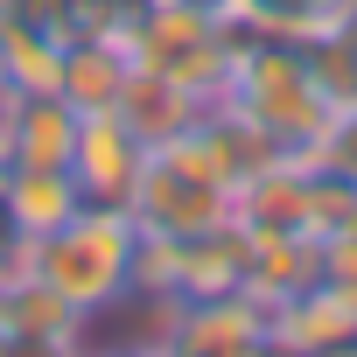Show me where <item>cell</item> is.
Segmentation results:
<instances>
[{
  "label": "cell",
  "mask_w": 357,
  "mask_h": 357,
  "mask_svg": "<svg viewBox=\"0 0 357 357\" xmlns=\"http://www.w3.org/2000/svg\"><path fill=\"white\" fill-rule=\"evenodd\" d=\"M266 329H273V315L245 287H225V294H204V301H175L168 322H161L168 343H183L197 357H245V350L266 343Z\"/></svg>",
  "instance_id": "cell-5"
},
{
  "label": "cell",
  "mask_w": 357,
  "mask_h": 357,
  "mask_svg": "<svg viewBox=\"0 0 357 357\" xmlns=\"http://www.w3.org/2000/svg\"><path fill=\"white\" fill-rule=\"evenodd\" d=\"M0 204L15 218V238L29 245V238L70 225L84 211V190H77L70 168H0Z\"/></svg>",
  "instance_id": "cell-10"
},
{
  "label": "cell",
  "mask_w": 357,
  "mask_h": 357,
  "mask_svg": "<svg viewBox=\"0 0 357 357\" xmlns=\"http://www.w3.org/2000/svg\"><path fill=\"white\" fill-rule=\"evenodd\" d=\"M8 357H84V336H8Z\"/></svg>",
  "instance_id": "cell-14"
},
{
  "label": "cell",
  "mask_w": 357,
  "mask_h": 357,
  "mask_svg": "<svg viewBox=\"0 0 357 357\" xmlns=\"http://www.w3.org/2000/svg\"><path fill=\"white\" fill-rule=\"evenodd\" d=\"M133 77V56H126V36L119 29H70L63 36V56H56V98L84 119V112H112L119 91Z\"/></svg>",
  "instance_id": "cell-7"
},
{
  "label": "cell",
  "mask_w": 357,
  "mask_h": 357,
  "mask_svg": "<svg viewBox=\"0 0 357 357\" xmlns=\"http://www.w3.org/2000/svg\"><path fill=\"white\" fill-rule=\"evenodd\" d=\"M273 336L301 357H336V350H357V308L336 280H315L273 308Z\"/></svg>",
  "instance_id": "cell-9"
},
{
  "label": "cell",
  "mask_w": 357,
  "mask_h": 357,
  "mask_svg": "<svg viewBox=\"0 0 357 357\" xmlns=\"http://www.w3.org/2000/svg\"><path fill=\"white\" fill-rule=\"evenodd\" d=\"M126 211H133L140 238H204V231L238 225V190L211 183V175H190V168H175L168 154L147 147V168H140Z\"/></svg>",
  "instance_id": "cell-4"
},
{
  "label": "cell",
  "mask_w": 357,
  "mask_h": 357,
  "mask_svg": "<svg viewBox=\"0 0 357 357\" xmlns=\"http://www.w3.org/2000/svg\"><path fill=\"white\" fill-rule=\"evenodd\" d=\"M154 343V357H197V350H183V343H168V336H147Z\"/></svg>",
  "instance_id": "cell-17"
},
{
  "label": "cell",
  "mask_w": 357,
  "mask_h": 357,
  "mask_svg": "<svg viewBox=\"0 0 357 357\" xmlns=\"http://www.w3.org/2000/svg\"><path fill=\"white\" fill-rule=\"evenodd\" d=\"M204 105H211V98H197L190 84L154 77V70H133L112 112H119V119H126V126H133L147 147H161V140H175L183 126H197V119H204Z\"/></svg>",
  "instance_id": "cell-11"
},
{
  "label": "cell",
  "mask_w": 357,
  "mask_h": 357,
  "mask_svg": "<svg viewBox=\"0 0 357 357\" xmlns=\"http://www.w3.org/2000/svg\"><path fill=\"white\" fill-rule=\"evenodd\" d=\"M336 357H357V350H336Z\"/></svg>",
  "instance_id": "cell-19"
},
{
  "label": "cell",
  "mask_w": 357,
  "mask_h": 357,
  "mask_svg": "<svg viewBox=\"0 0 357 357\" xmlns=\"http://www.w3.org/2000/svg\"><path fill=\"white\" fill-rule=\"evenodd\" d=\"M84 357H154V343H84Z\"/></svg>",
  "instance_id": "cell-15"
},
{
  "label": "cell",
  "mask_w": 357,
  "mask_h": 357,
  "mask_svg": "<svg viewBox=\"0 0 357 357\" xmlns=\"http://www.w3.org/2000/svg\"><path fill=\"white\" fill-rule=\"evenodd\" d=\"M0 322H8V336H84L91 322L29 266H0Z\"/></svg>",
  "instance_id": "cell-12"
},
{
  "label": "cell",
  "mask_w": 357,
  "mask_h": 357,
  "mask_svg": "<svg viewBox=\"0 0 357 357\" xmlns=\"http://www.w3.org/2000/svg\"><path fill=\"white\" fill-rule=\"evenodd\" d=\"M225 15L245 36H287V43H315L343 22H357V0H225Z\"/></svg>",
  "instance_id": "cell-13"
},
{
  "label": "cell",
  "mask_w": 357,
  "mask_h": 357,
  "mask_svg": "<svg viewBox=\"0 0 357 357\" xmlns=\"http://www.w3.org/2000/svg\"><path fill=\"white\" fill-rule=\"evenodd\" d=\"M0 357H8V322H0Z\"/></svg>",
  "instance_id": "cell-18"
},
{
  "label": "cell",
  "mask_w": 357,
  "mask_h": 357,
  "mask_svg": "<svg viewBox=\"0 0 357 357\" xmlns=\"http://www.w3.org/2000/svg\"><path fill=\"white\" fill-rule=\"evenodd\" d=\"M218 105H231L238 119H252L287 154H301L322 133V119H329V91L315 84L308 50L287 43V36H245V29H238V50H231Z\"/></svg>",
  "instance_id": "cell-2"
},
{
  "label": "cell",
  "mask_w": 357,
  "mask_h": 357,
  "mask_svg": "<svg viewBox=\"0 0 357 357\" xmlns=\"http://www.w3.org/2000/svg\"><path fill=\"white\" fill-rule=\"evenodd\" d=\"M147 168V140L119 119V112H84L77 119V147H70V175L84 204H126Z\"/></svg>",
  "instance_id": "cell-6"
},
{
  "label": "cell",
  "mask_w": 357,
  "mask_h": 357,
  "mask_svg": "<svg viewBox=\"0 0 357 357\" xmlns=\"http://www.w3.org/2000/svg\"><path fill=\"white\" fill-rule=\"evenodd\" d=\"M211 8H225V0H211Z\"/></svg>",
  "instance_id": "cell-20"
},
{
  "label": "cell",
  "mask_w": 357,
  "mask_h": 357,
  "mask_svg": "<svg viewBox=\"0 0 357 357\" xmlns=\"http://www.w3.org/2000/svg\"><path fill=\"white\" fill-rule=\"evenodd\" d=\"M77 112L56 91L8 98V133H0V168H70Z\"/></svg>",
  "instance_id": "cell-8"
},
{
  "label": "cell",
  "mask_w": 357,
  "mask_h": 357,
  "mask_svg": "<svg viewBox=\"0 0 357 357\" xmlns=\"http://www.w3.org/2000/svg\"><path fill=\"white\" fill-rule=\"evenodd\" d=\"M0 266H8V259H0Z\"/></svg>",
  "instance_id": "cell-21"
},
{
  "label": "cell",
  "mask_w": 357,
  "mask_h": 357,
  "mask_svg": "<svg viewBox=\"0 0 357 357\" xmlns=\"http://www.w3.org/2000/svg\"><path fill=\"white\" fill-rule=\"evenodd\" d=\"M15 266L43 273L84 322L112 315L119 301H133V266H140V225L126 204H84L70 225L15 245Z\"/></svg>",
  "instance_id": "cell-1"
},
{
  "label": "cell",
  "mask_w": 357,
  "mask_h": 357,
  "mask_svg": "<svg viewBox=\"0 0 357 357\" xmlns=\"http://www.w3.org/2000/svg\"><path fill=\"white\" fill-rule=\"evenodd\" d=\"M119 36H126L133 70L175 77V84H190L197 98L218 105L231 50H238V22L225 8H211V0H140Z\"/></svg>",
  "instance_id": "cell-3"
},
{
  "label": "cell",
  "mask_w": 357,
  "mask_h": 357,
  "mask_svg": "<svg viewBox=\"0 0 357 357\" xmlns=\"http://www.w3.org/2000/svg\"><path fill=\"white\" fill-rule=\"evenodd\" d=\"M245 357H301V350H287V343H280V336L266 329V343H259V350H245Z\"/></svg>",
  "instance_id": "cell-16"
}]
</instances>
